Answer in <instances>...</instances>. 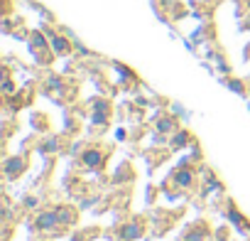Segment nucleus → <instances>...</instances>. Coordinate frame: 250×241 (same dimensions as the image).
<instances>
[{"mask_svg":"<svg viewBox=\"0 0 250 241\" xmlns=\"http://www.w3.org/2000/svg\"><path fill=\"white\" fill-rule=\"evenodd\" d=\"M30 52H32L35 59L42 62V64H49L52 57H54V49H52V45H49V37H44L40 30L30 35Z\"/></svg>","mask_w":250,"mask_h":241,"instance_id":"nucleus-1","label":"nucleus"},{"mask_svg":"<svg viewBox=\"0 0 250 241\" xmlns=\"http://www.w3.org/2000/svg\"><path fill=\"white\" fill-rule=\"evenodd\" d=\"M47 37H49V45H52L54 54H59V57H66V54H71V42H69V40H66L64 35L49 32Z\"/></svg>","mask_w":250,"mask_h":241,"instance_id":"nucleus-2","label":"nucleus"},{"mask_svg":"<svg viewBox=\"0 0 250 241\" xmlns=\"http://www.w3.org/2000/svg\"><path fill=\"white\" fill-rule=\"evenodd\" d=\"M57 224H62V217H59V212H54V209H49V212H42V214L37 217V221H35V226H37L40 231L54 229Z\"/></svg>","mask_w":250,"mask_h":241,"instance_id":"nucleus-3","label":"nucleus"},{"mask_svg":"<svg viewBox=\"0 0 250 241\" xmlns=\"http://www.w3.org/2000/svg\"><path fill=\"white\" fill-rule=\"evenodd\" d=\"M140 236H143V224L140 221H130L118 231V241H135Z\"/></svg>","mask_w":250,"mask_h":241,"instance_id":"nucleus-4","label":"nucleus"},{"mask_svg":"<svg viewBox=\"0 0 250 241\" xmlns=\"http://www.w3.org/2000/svg\"><path fill=\"white\" fill-rule=\"evenodd\" d=\"M25 165H27V160H25V158H20V155H15V158L5 160V177H8V180L20 177V175H22V170H25Z\"/></svg>","mask_w":250,"mask_h":241,"instance_id":"nucleus-5","label":"nucleus"},{"mask_svg":"<svg viewBox=\"0 0 250 241\" xmlns=\"http://www.w3.org/2000/svg\"><path fill=\"white\" fill-rule=\"evenodd\" d=\"M108 118H110V103L105 98H98L93 103V120H96V123H101V126H105Z\"/></svg>","mask_w":250,"mask_h":241,"instance_id":"nucleus-6","label":"nucleus"},{"mask_svg":"<svg viewBox=\"0 0 250 241\" xmlns=\"http://www.w3.org/2000/svg\"><path fill=\"white\" fill-rule=\"evenodd\" d=\"M81 160H83V165L86 168H91V170H101L103 168V160H105V155L101 153V150H86L83 155H81Z\"/></svg>","mask_w":250,"mask_h":241,"instance_id":"nucleus-7","label":"nucleus"},{"mask_svg":"<svg viewBox=\"0 0 250 241\" xmlns=\"http://www.w3.org/2000/svg\"><path fill=\"white\" fill-rule=\"evenodd\" d=\"M228 219H230V221H233V224H235L240 231H245V234L250 231V224H248V219H243V214L238 212V207H235L233 202L228 204Z\"/></svg>","mask_w":250,"mask_h":241,"instance_id":"nucleus-8","label":"nucleus"},{"mask_svg":"<svg viewBox=\"0 0 250 241\" xmlns=\"http://www.w3.org/2000/svg\"><path fill=\"white\" fill-rule=\"evenodd\" d=\"M174 182H177L179 187H189V185L194 182V172H191L189 168H179V170H174Z\"/></svg>","mask_w":250,"mask_h":241,"instance_id":"nucleus-9","label":"nucleus"},{"mask_svg":"<svg viewBox=\"0 0 250 241\" xmlns=\"http://www.w3.org/2000/svg\"><path fill=\"white\" fill-rule=\"evenodd\" d=\"M206 236H208V231H206V224H199V226H191V229L187 231L184 241H204Z\"/></svg>","mask_w":250,"mask_h":241,"instance_id":"nucleus-10","label":"nucleus"},{"mask_svg":"<svg viewBox=\"0 0 250 241\" xmlns=\"http://www.w3.org/2000/svg\"><path fill=\"white\" fill-rule=\"evenodd\" d=\"M157 131H160V133H165V136H167V133H177V120H174V118H169V116L160 118V120H157Z\"/></svg>","mask_w":250,"mask_h":241,"instance_id":"nucleus-11","label":"nucleus"},{"mask_svg":"<svg viewBox=\"0 0 250 241\" xmlns=\"http://www.w3.org/2000/svg\"><path fill=\"white\" fill-rule=\"evenodd\" d=\"M187 143H189V133L187 131H177L172 136V148H184Z\"/></svg>","mask_w":250,"mask_h":241,"instance_id":"nucleus-12","label":"nucleus"},{"mask_svg":"<svg viewBox=\"0 0 250 241\" xmlns=\"http://www.w3.org/2000/svg\"><path fill=\"white\" fill-rule=\"evenodd\" d=\"M59 217H62V224H74L76 221V212L74 209H62Z\"/></svg>","mask_w":250,"mask_h":241,"instance_id":"nucleus-13","label":"nucleus"},{"mask_svg":"<svg viewBox=\"0 0 250 241\" xmlns=\"http://www.w3.org/2000/svg\"><path fill=\"white\" fill-rule=\"evenodd\" d=\"M226 84H228V89H233V91H238V94H245L243 81H238V79H226Z\"/></svg>","mask_w":250,"mask_h":241,"instance_id":"nucleus-14","label":"nucleus"},{"mask_svg":"<svg viewBox=\"0 0 250 241\" xmlns=\"http://www.w3.org/2000/svg\"><path fill=\"white\" fill-rule=\"evenodd\" d=\"M3 91H5V94H8V96H10V94H13V91H15V84H13V81H10V79H5V81H3Z\"/></svg>","mask_w":250,"mask_h":241,"instance_id":"nucleus-15","label":"nucleus"},{"mask_svg":"<svg viewBox=\"0 0 250 241\" xmlns=\"http://www.w3.org/2000/svg\"><path fill=\"white\" fill-rule=\"evenodd\" d=\"M25 204H27V207H37V199H35V197H30V199H27Z\"/></svg>","mask_w":250,"mask_h":241,"instance_id":"nucleus-16","label":"nucleus"}]
</instances>
